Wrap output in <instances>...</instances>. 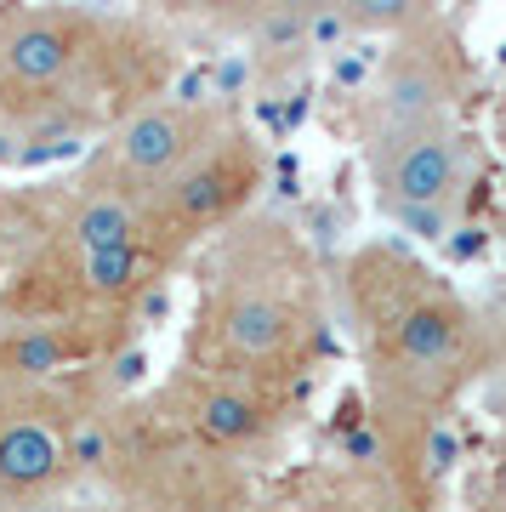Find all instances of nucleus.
I'll list each match as a JSON object with an SVG mask.
<instances>
[{"label":"nucleus","mask_w":506,"mask_h":512,"mask_svg":"<svg viewBox=\"0 0 506 512\" xmlns=\"http://www.w3.org/2000/svg\"><path fill=\"white\" fill-rule=\"evenodd\" d=\"M74 512H120V507H74Z\"/></svg>","instance_id":"obj_14"},{"label":"nucleus","mask_w":506,"mask_h":512,"mask_svg":"<svg viewBox=\"0 0 506 512\" xmlns=\"http://www.w3.org/2000/svg\"><path fill=\"white\" fill-rule=\"evenodd\" d=\"M472 57L461 46V29L438 12H410L387 35V52L370 69L359 103H353V143L416 120L461 114L472 97Z\"/></svg>","instance_id":"obj_6"},{"label":"nucleus","mask_w":506,"mask_h":512,"mask_svg":"<svg viewBox=\"0 0 506 512\" xmlns=\"http://www.w3.org/2000/svg\"><path fill=\"white\" fill-rule=\"evenodd\" d=\"M472 512H506V433H501V450L489 461V478L478 490V501H472Z\"/></svg>","instance_id":"obj_11"},{"label":"nucleus","mask_w":506,"mask_h":512,"mask_svg":"<svg viewBox=\"0 0 506 512\" xmlns=\"http://www.w3.org/2000/svg\"><path fill=\"white\" fill-rule=\"evenodd\" d=\"M177 274L154 245L120 251H35L0 279L18 319H143L160 285Z\"/></svg>","instance_id":"obj_5"},{"label":"nucleus","mask_w":506,"mask_h":512,"mask_svg":"<svg viewBox=\"0 0 506 512\" xmlns=\"http://www.w3.org/2000/svg\"><path fill=\"white\" fill-rule=\"evenodd\" d=\"M359 154L376 188V205L410 228L444 222L478 177V137L461 114L359 137Z\"/></svg>","instance_id":"obj_8"},{"label":"nucleus","mask_w":506,"mask_h":512,"mask_svg":"<svg viewBox=\"0 0 506 512\" xmlns=\"http://www.w3.org/2000/svg\"><path fill=\"white\" fill-rule=\"evenodd\" d=\"M148 421L171 427L177 439L217 450L234 461H256L268 444H279V433L290 427L296 393L268 382H245V376H217V370L177 365L160 382L137 393Z\"/></svg>","instance_id":"obj_7"},{"label":"nucleus","mask_w":506,"mask_h":512,"mask_svg":"<svg viewBox=\"0 0 506 512\" xmlns=\"http://www.w3.org/2000/svg\"><path fill=\"white\" fill-rule=\"evenodd\" d=\"M251 512H268V507H251Z\"/></svg>","instance_id":"obj_16"},{"label":"nucleus","mask_w":506,"mask_h":512,"mask_svg":"<svg viewBox=\"0 0 506 512\" xmlns=\"http://www.w3.org/2000/svg\"><path fill=\"white\" fill-rule=\"evenodd\" d=\"M336 296L364 365L376 456L421 478L433 427L495 359L484 319L433 262L393 239H370L342 256Z\"/></svg>","instance_id":"obj_1"},{"label":"nucleus","mask_w":506,"mask_h":512,"mask_svg":"<svg viewBox=\"0 0 506 512\" xmlns=\"http://www.w3.org/2000/svg\"><path fill=\"white\" fill-rule=\"evenodd\" d=\"M18 512H74V507H57L52 501V507H18Z\"/></svg>","instance_id":"obj_13"},{"label":"nucleus","mask_w":506,"mask_h":512,"mask_svg":"<svg viewBox=\"0 0 506 512\" xmlns=\"http://www.w3.org/2000/svg\"><path fill=\"white\" fill-rule=\"evenodd\" d=\"M188 262L194 308L177 365L296 393L330 336V279L308 234L279 211H251Z\"/></svg>","instance_id":"obj_2"},{"label":"nucleus","mask_w":506,"mask_h":512,"mask_svg":"<svg viewBox=\"0 0 506 512\" xmlns=\"http://www.w3.org/2000/svg\"><path fill=\"white\" fill-rule=\"evenodd\" d=\"M69 404L74 376L0 387V501L6 507H52L63 501V490H74Z\"/></svg>","instance_id":"obj_10"},{"label":"nucleus","mask_w":506,"mask_h":512,"mask_svg":"<svg viewBox=\"0 0 506 512\" xmlns=\"http://www.w3.org/2000/svg\"><path fill=\"white\" fill-rule=\"evenodd\" d=\"M262 188H268V143L234 114L143 200V245L182 268L205 239L251 217Z\"/></svg>","instance_id":"obj_4"},{"label":"nucleus","mask_w":506,"mask_h":512,"mask_svg":"<svg viewBox=\"0 0 506 512\" xmlns=\"http://www.w3.org/2000/svg\"><path fill=\"white\" fill-rule=\"evenodd\" d=\"M234 114L239 109L222 103V97H154L143 109H131L120 126L103 131L74 171L143 205L148 194H154L194 148L211 143Z\"/></svg>","instance_id":"obj_9"},{"label":"nucleus","mask_w":506,"mask_h":512,"mask_svg":"<svg viewBox=\"0 0 506 512\" xmlns=\"http://www.w3.org/2000/svg\"><path fill=\"white\" fill-rule=\"evenodd\" d=\"M177 40L154 18L91 6H0V126L29 137H103L171 97Z\"/></svg>","instance_id":"obj_3"},{"label":"nucleus","mask_w":506,"mask_h":512,"mask_svg":"<svg viewBox=\"0 0 506 512\" xmlns=\"http://www.w3.org/2000/svg\"><path fill=\"white\" fill-rule=\"evenodd\" d=\"M12 325H18V313L6 308V296H0V348H6V336H12Z\"/></svg>","instance_id":"obj_12"},{"label":"nucleus","mask_w":506,"mask_h":512,"mask_svg":"<svg viewBox=\"0 0 506 512\" xmlns=\"http://www.w3.org/2000/svg\"><path fill=\"white\" fill-rule=\"evenodd\" d=\"M0 512H18V507H6V501H0Z\"/></svg>","instance_id":"obj_15"}]
</instances>
